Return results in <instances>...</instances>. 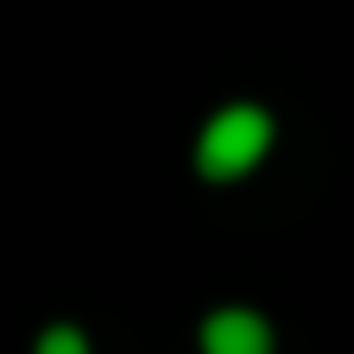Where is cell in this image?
<instances>
[{
  "label": "cell",
  "mask_w": 354,
  "mask_h": 354,
  "mask_svg": "<svg viewBox=\"0 0 354 354\" xmlns=\"http://www.w3.org/2000/svg\"><path fill=\"white\" fill-rule=\"evenodd\" d=\"M32 354H88V335L76 323H51V329L32 342Z\"/></svg>",
  "instance_id": "3957f363"
},
{
  "label": "cell",
  "mask_w": 354,
  "mask_h": 354,
  "mask_svg": "<svg viewBox=\"0 0 354 354\" xmlns=\"http://www.w3.org/2000/svg\"><path fill=\"white\" fill-rule=\"evenodd\" d=\"M266 152H272V114L259 102H228L221 114H209L203 140H196V171L209 184H234Z\"/></svg>",
  "instance_id": "6da1fadb"
},
{
  "label": "cell",
  "mask_w": 354,
  "mask_h": 354,
  "mask_svg": "<svg viewBox=\"0 0 354 354\" xmlns=\"http://www.w3.org/2000/svg\"><path fill=\"white\" fill-rule=\"evenodd\" d=\"M203 354H272V323L247 304H221L203 317Z\"/></svg>",
  "instance_id": "7a4b0ae2"
}]
</instances>
